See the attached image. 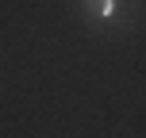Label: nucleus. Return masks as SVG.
<instances>
[{"instance_id": "obj_1", "label": "nucleus", "mask_w": 146, "mask_h": 138, "mask_svg": "<svg viewBox=\"0 0 146 138\" xmlns=\"http://www.w3.org/2000/svg\"><path fill=\"white\" fill-rule=\"evenodd\" d=\"M88 8H92V19H100V23H108V19H115V0H85Z\"/></svg>"}]
</instances>
